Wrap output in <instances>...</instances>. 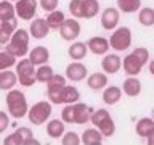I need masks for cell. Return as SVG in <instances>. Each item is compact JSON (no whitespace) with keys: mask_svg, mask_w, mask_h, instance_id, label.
I'll list each match as a JSON object with an SVG mask.
<instances>
[{"mask_svg":"<svg viewBox=\"0 0 154 145\" xmlns=\"http://www.w3.org/2000/svg\"><path fill=\"white\" fill-rule=\"evenodd\" d=\"M146 140H148V143H149V145H154V132L149 135V137H146Z\"/></svg>","mask_w":154,"mask_h":145,"instance_id":"obj_42","label":"cell"},{"mask_svg":"<svg viewBox=\"0 0 154 145\" xmlns=\"http://www.w3.org/2000/svg\"><path fill=\"white\" fill-rule=\"evenodd\" d=\"M148 58H149V50L148 48L138 47L122 60V68L128 76H137V74H140L141 68L148 63Z\"/></svg>","mask_w":154,"mask_h":145,"instance_id":"obj_1","label":"cell"},{"mask_svg":"<svg viewBox=\"0 0 154 145\" xmlns=\"http://www.w3.org/2000/svg\"><path fill=\"white\" fill-rule=\"evenodd\" d=\"M14 16H16V10L13 7V2L0 0V21H10Z\"/></svg>","mask_w":154,"mask_h":145,"instance_id":"obj_28","label":"cell"},{"mask_svg":"<svg viewBox=\"0 0 154 145\" xmlns=\"http://www.w3.org/2000/svg\"><path fill=\"white\" fill-rule=\"evenodd\" d=\"M47 134L50 139H60L64 134V121L60 119L47 121Z\"/></svg>","mask_w":154,"mask_h":145,"instance_id":"obj_26","label":"cell"},{"mask_svg":"<svg viewBox=\"0 0 154 145\" xmlns=\"http://www.w3.org/2000/svg\"><path fill=\"white\" fill-rule=\"evenodd\" d=\"M60 36L63 40L72 42L79 37L80 34V23L77 21V18H71V19H64V23L61 24V27L58 29Z\"/></svg>","mask_w":154,"mask_h":145,"instance_id":"obj_9","label":"cell"},{"mask_svg":"<svg viewBox=\"0 0 154 145\" xmlns=\"http://www.w3.org/2000/svg\"><path fill=\"white\" fill-rule=\"evenodd\" d=\"M7 108H8V113L11 114L14 119L24 118L29 111L26 95H24L21 90L14 89V87L10 89L8 94H7Z\"/></svg>","mask_w":154,"mask_h":145,"instance_id":"obj_2","label":"cell"},{"mask_svg":"<svg viewBox=\"0 0 154 145\" xmlns=\"http://www.w3.org/2000/svg\"><path fill=\"white\" fill-rule=\"evenodd\" d=\"M55 74V71H53V68L51 66H48L47 63L45 65H40V66H37L35 68V79L38 82H47L51 79V76Z\"/></svg>","mask_w":154,"mask_h":145,"instance_id":"obj_32","label":"cell"},{"mask_svg":"<svg viewBox=\"0 0 154 145\" xmlns=\"http://www.w3.org/2000/svg\"><path fill=\"white\" fill-rule=\"evenodd\" d=\"M10 2H14V3H16V2H18V0H10Z\"/></svg>","mask_w":154,"mask_h":145,"instance_id":"obj_44","label":"cell"},{"mask_svg":"<svg viewBox=\"0 0 154 145\" xmlns=\"http://www.w3.org/2000/svg\"><path fill=\"white\" fill-rule=\"evenodd\" d=\"M16 76L18 82L23 87H31L35 84V66L29 58H23L21 61L16 63Z\"/></svg>","mask_w":154,"mask_h":145,"instance_id":"obj_5","label":"cell"},{"mask_svg":"<svg viewBox=\"0 0 154 145\" xmlns=\"http://www.w3.org/2000/svg\"><path fill=\"white\" fill-rule=\"evenodd\" d=\"M48 32H50V26L47 24V19L45 18H35V19H32L31 26H29V34H31V37L40 40V39H45L48 36Z\"/></svg>","mask_w":154,"mask_h":145,"instance_id":"obj_13","label":"cell"},{"mask_svg":"<svg viewBox=\"0 0 154 145\" xmlns=\"http://www.w3.org/2000/svg\"><path fill=\"white\" fill-rule=\"evenodd\" d=\"M90 121L93 123L95 127L103 134V137H111V135H114L116 124H114V121H112V118H111L108 110H103V108L95 110L93 113H91Z\"/></svg>","mask_w":154,"mask_h":145,"instance_id":"obj_4","label":"cell"},{"mask_svg":"<svg viewBox=\"0 0 154 145\" xmlns=\"http://www.w3.org/2000/svg\"><path fill=\"white\" fill-rule=\"evenodd\" d=\"M122 92L128 97H138L141 94V82H140L135 76H130L124 81Z\"/></svg>","mask_w":154,"mask_h":145,"instance_id":"obj_21","label":"cell"},{"mask_svg":"<svg viewBox=\"0 0 154 145\" xmlns=\"http://www.w3.org/2000/svg\"><path fill=\"white\" fill-rule=\"evenodd\" d=\"M149 72H151V74L154 76V60H152L151 63H149Z\"/></svg>","mask_w":154,"mask_h":145,"instance_id":"obj_43","label":"cell"},{"mask_svg":"<svg viewBox=\"0 0 154 145\" xmlns=\"http://www.w3.org/2000/svg\"><path fill=\"white\" fill-rule=\"evenodd\" d=\"M45 19H47V24L50 26V29H60L66 18H64V13L56 8V10H53V11L48 13Z\"/></svg>","mask_w":154,"mask_h":145,"instance_id":"obj_29","label":"cell"},{"mask_svg":"<svg viewBox=\"0 0 154 145\" xmlns=\"http://www.w3.org/2000/svg\"><path fill=\"white\" fill-rule=\"evenodd\" d=\"M135 130H137V134L140 135V137H143V139L149 137V135L154 132V119L141 118L137 123V126H135Z\"/></svg>","mask_w":154,"mask_h":145,"instance_id":"obj_23","label":"cell"},{"mask_svg":"<svg viewBox=\"0 0 154 145\" xmlns=\"http://www.w3.org/2000/svg\"><path fill=\"white\" fill-rule=\"evenodd\" d=\"M87 50H88V47H87V44L84 42H72L69 48H67V55H69L72 60H75V61H80V60H84L85 55H87Z\"/></svg>","mask_w":154,"mask_h":145,"instance_id":"obj_22","label":"cell"},{"mask_svg":"<svg viewBox=\"0 0 154 145\" xmlns=\"http://www.w3.org/2000/svg\"><path fill=\"white\" fill-rule=\"evenodd\" d=\"M87 74H88V71H87V66L84 65V63H80V61H72L67 65L66 68V77L69 81L72 82H80V81H84Z\"/></svg>","mask_w":154,"mask_h":145,"instance_id":"obj_11","label":"cell"},{"mask_svg":"<svg viewBox=\"0 0 154 145\" xmlns=\"http://www.w3.org/2000/svg\"><path fill=\"white\" fill-rule=\"evenodd\" d=\"M101 68H103V71L106 74H116L122 68V60L116 53H109V55H106L101 60Z\"/></svg>","mask_w":154,"mask_h":145,"instance_id":"obj_15","label":"cell"},{"mask_svg":"<svg viewBox=\"0 0 154 145\" xmlns=\"http://www.w3.org/2000/svg\"><path fill=\"white\" fill-rule=\"evenodd\" d=\"M93 113V108H90L85 103H74V124H85L88 123Z\"/></svg>","mask_w":154,"mask_h":145,"instance_id":"obj_17","label":"cell"},{"mask_svg":"<svg viewBox=\"0 0 154 145\" xmlns=\"http://www.w3.org/2000/svg\"><path fill=\"white\" fill-rule=\"evenodd\" d=\"M69 11L74 18L80 19L84 18V0H71L69 2Z\"/></svg>","mask_w":154,"mask_h":145,"instance_id":"obj_36","label":"cell"},{"mask_svg":"<svg viewBox=\"0 0 154 145\" xmlns=\"http://www.w3.org/2000/svg\"><path fill=\"white\" fill-rule=\"evenodd\" d=\"M138 21L143 24V26H154V8L151 7H144V8H140V13H138Z\"/></svg>","mask_w":154,"mask_h":145,"instance_id":"obj_31","label":"cell"},{"mask_svg":"<svg viewBox=\"0 0 154 145\" xmlns=\"http://www.w3.org/2000/svg\"><path fill=\"white\" fill-rule=\"evenodd\" d=\"M79 98L80 94L74 85H64V89L61 92V103H75V102H79Z\"/></svg>","mask_w":154,"mask_h":145,"instance_id":"obj_27","label":"cell"},{"mask_svg":"<svg viewBox=\"0 0 154 145\" xmlns=\"http://www.w3.org/2000/svg\"><path fill=\"white\" fill-rule=\"evenodd\" d=\"M117 8L124 13H135L141 8V0H117Z\"/></svg>","mask_w":154,"mask_h":145,"instance_id":"obj_30","label":"cell"},{"mask_svg":"<svg viewBox=\"0 0 154 145\" xmlns=\"http://www.w3.org/2000/svg\"><path fill=\"white\" fill-rule=\"evenodd\" d=\"M122 98V89L117 85H109L103 92V102L106 105H116Z\"/></svg>","mask_w":154,"mask_h":145,"instance_id":"obj_24","label":"cell"},{"mask_svg":"<svg viewBox=\"0 0 154 145\" xmlns=\"http://www.w3.org/2000/svg\"><path fill=\"white\" fill-rule=\"evenodd\" d=\"M14 132L18 134V137L21 139V145H27V143H32V145H38V140L34 137L32 130L29 127H18Z\"/></svg>","mask_w":154,"mask_h":145,"instance_id":"obj_33","label":"cell"},{"mask_svg":"<svg viewBox=\"0 0 154 145\" xmlns=\"http://www.w3.org/2000/svg\"><path fill=\"white\" fill-rule=\"evenodd\" d=\"M51 114V102H37L34 103L27 111V118L32 124L35 126H40L43 123H47L48 118Z\"/></svg>","mask_w":154,"mask_h":145,"instance_id":"obj_6","label":"cell"},{"mask_svg":"<svg viewBox=\"0 0 154 145\" xmlns=\"http://www.w3.org/2000/svg\"><path fill=\"white\" fill-rule=\"evenodd\" d=\"M66 85V79L61 74H53L47 82V95L51 105H61V92Z\"/></svg>","mask_w":154,"mask_h":145,"instance_id":"obj_8","label":"cell"},{"mask_svg":"<svg viewBox=\"0 0 154 145\" xmlns=\"http://www.w3.org/2000/svg\"><path fill=\"white\" fill-rule=\"evenodd\" d=\"M80 142L85 143V145H100L103 142V134H101L96 127L85 129L80 135Z\"/></svg>","mask_w":154,"mask_h":145,"instance_id":"obj_20","label":"cell"},{"mask_svg":"<svg viewBox=\"0 0 154 145\" xmlns=\"http://www.w3.org/2000/svg\"><path fill=\"white\" fill-rule=\"evenodd\" d=\"M18 84V76L16 71L10 69H2L0 71V90H10Z\"/></svg>","mask_w":154,"mask_h":145,"instance_id":"obj_19","label":"cell"},{"mask_svg":"<svg viewBox=\"0 0 154 145\" xmlns=\"http://www.w3.org/2000/svg\"><path fill=\"white\" fill-rule=\"evenodd\" d=\"M106 84H108V76H106V72H93V74H90L88 79H87V85H88L91 90H101L103 87H106Z\"/></svg>","mask_w":154,"mask_h":145,"instance_id":"obj_25","label":"cell"},{"mask_svg":"<svg viewBox=\"0 0 154 145\" xmlns=\"http://www.w3.org/2000/svg\"><path fill=\"white\" fill-rule=\"evenodd\" d=\"M119 19H120L119 10L114 8V7H108L106 10H103V13H101V26H103V29H106V31H112V29L117 27Z\"/></svg>","mask_w":154,"mask_h":145,"instance_id":"obj_12","label":"cell"},{"mask_svg":"<svg viewBox=\"0 0 154 145\" xmlns=\"http://www.w3.org/2000/svg\"><path fill=\"white\" fill-rule=\"evenodd\" d=\"M100 11V2L98 0H84V18L90 19L95 18Z\"/></svg>","mask_w":154,"mask_h":145,"instance_id":"obj_34","label":"cell"},{"mask_svg":"<svg viewBox=\"0 0 154 145\" xmlns=\"http://www.w3.org/2000/svg\"><path fill=\"white\" fill-rule=\"evenodd\" d=\"M29 39H31L29 31H26V29H16L13 32L11 39H10V42L5 45V50L10 52L16 58L26 56V53L29 52Z\"/></svg>","mask_w":154,"mask_h":145,"instance_id":"obj_3","label":"cell"},{"mask_svg":"<svg viewBox=\"0 0 154 145\" xmlns=\"http://www.w3.org/2000/svg\"><path fill=\"white\" fill-rule=\"evenodd\" d=\"M3 143H5V145H11V143L21 145V139L18 137V134H16V132H13L11 135H7V137L3 139Z\"/></svg>","mask_w":154,"mask_h":145,"instance_id":"obj_41","label":"cell"},{"mask_svg":"<svg viewBox=\"0 0 154 145\" xmlns=\"http://www.w3.org/2000/svg\"><path fill=\"white\" fill-rule=\"evenodd\" d=\"M61 118L64 124H74V103H67L64 106V110L61 111Z\"/></svg>","mask_w":154,"mask_h":145,"instance_id":"obj_37","label":"cell"},{"mask_svg":"<svg viewBox=\"0 0 154 145\" xmlns=\"http://www.w3.org/2000/svg\"><path fill=\"white\" fill-rule=\"evenodd\" d=\"M38 2L37 0H18L16 5H14V10H16V16L24 19V21H29L35 16Z\"/></svg>","mask_w":154,"mask_h":145,"instance_id":"obj_10","label":"cell"},{"mask_svg":"<svg viewBox=\"0 0 154 145\" xmlns=\"http://www.w3.org/2000/svg\"><path fill=\"white\" fill-rule=\"evenodd\" d=\"M87 47L88 50L93 53V55H104L106 52L109 50V40L101 36H95V37H90L87 40Z\"/></svg>","mask_w":154,"mask_h":145,"instance_id":"obj_14","label":"cell"},{"mask_svg":"<svg viewBox=\"0 0 154 145\" xmlns=\"http://www.w3.org/2000/svg\"><path fill=\"white\" fill-rule=\"evenodd\" d=\"M132 44V31L128 27H117L116 31L112 32V36L109 37V45L117 52H124L127 50Z\"/></svg>","mask_w":154,"mask_h":145,"instance_id":"obj_7","label":"cell"},{"mask_svg":"<svg viewBox=\"0 0 154 145\" xmlns=\"http://www.w3.org/2000/svg\"><path fill=\"white\" fill-rule=\"evenodd\" d=\"M61 142H63V145H79V143H82L80 135L77 132H72V130H69V132H66L63 135Z\"/></svg>","mask_w":154,"mask_h":145,"instance_id":"obj_38","label":"cell"},{"mask_svg":"<svg viewBox=\"0 0 154 145\" xmlns=\"http://www.w3.org/2000/svg\"><path fill=\"white\" fill-rule=\"evenodd\" d=\"M8 126H10V116H8V113L0 111V134L5 132V130L8 129Z\"/></svg>","mask_w":154,"mask_h":145,"instance_id":"obj_40","label":"cell"},{"mask_svg":"<svg viewBox=\"0 0 154 145\" xmlns=\"http://www.w3.org/2000/svg\"><path fill=\"white\" fill-rule=\"evenodd\" d=\"M14 65H16V56L11 55V53L7 52V50L0 52V71L10 69V68H13Z\"/></svg>","mask_w":154,"mask_h":145,"instance_id":"obj_35","label":"cell"},{"mask_svg":"<svg viewBox=\"0 0 154 145\" xmlns=\"http://www.w3.org/2000/svg\"><path fill=\"white\" fill-rule=\"evenodd\" d=\"M16 29H18L16 18L10 19V21H0V45H7Z\"/></svg>","mask_w":154,"mask_h":145,"instance_id":"obj_16","label":"cell"},{"mask_svg":"<svg viewBox=\"0 0 154 145\" xmlns=\"http://www.w3.org/2000/svg\"><path fill=\"white\" fill-rule=\"evenodd\" d=\"M29 60L34 63V66H40V65H45V63L50 60V52H48L47 47L43 45H38L35 48H32L29 52Z\"/></svg>","mask_w":154,"mask_h":145,"instance_id":"obj_18","label":"cell"},{"mask_svg":"<svg viewBox=\"0 0 154 145\" xmlns=\"http://www.w3.org/2000/svg\"><path fill=\"white\" fill-rule=\"evenodd\" d=\"M38 3H40L42 10H45L47 13H50V11H53V10L58 8L60 0H38Z\"/></svg>","mask_w":154,"mask_h":145,"instance_id":"obj_39","label":"cell"}]
</instances>
